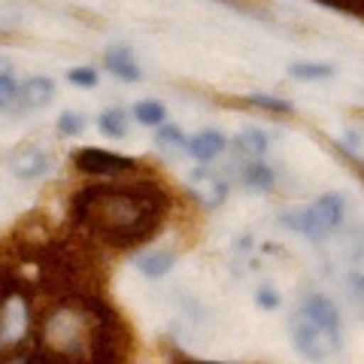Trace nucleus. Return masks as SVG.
<instances>
[{
  "label": "nucleus",
  "mask_w": 364,
  "mask_h": 364,
  "mask_svg": "<svg viewBox=\"0 0 364 364\" xmlns=\"http://www.w3.org/2000/svg\"><path fill=\"white\" fill-rule=\"evenodd\" d=\"M158 146H161L164 152L170 155H182V152H188V140H186V134H182L176 124H164L161 131H158Z\"/></svg>",
  "instance_id": "16"
},
{
  "label": "nucleus",
  "mask_w": 364,
  "mask_h": 364,
  "mask_svg": "<svg viewBox=\"0 0 364 364\" xmlns=\"http://www.w3.org/2000/svg\"><path fill=\"white\" fill-rule=\"evenodd\" d=\"M343 210H346V203L340 195H322V198H316L310 207L301 210L298 213V231L306 234L310 240H328L340 222H343Z\"/></svg>",
  "instance_id": "3"
},
{
  "label": "nucleus",
  "mask_w": 364,
  "mask_h": 364,
  "mask_svg": "<svg viewBox=\"0 0 364 364\" xmlns=\"http://www.w3.org/2000/svg\"><path fill=\"white\" fill-rule=\"evenodd\" d=\"M301 310L313 318L316 325H322L325 331H331L340 337V313H337V306L331 298H325V294H310V298L304 301Z\"/></svg>",
  "instance_id": "7"
},
{
  "label": "nucleus",
  "mask_w": 364,
  "mask_h": 364,
  "mask_svg": "<svg viewBox=\"0 0 364 364\" xmlns=\"http://www.w3.org/2000/svg\"><path fill=\"white\" fill-rule=\"evenodd\" d=\"M252 100L258 107H267V109H277V112H289L291 109L289 104H282V100H273V97H264V95H255Z\"/></svg>",
  "instance_id": "23"
},
{
  "label": "nucleus",
  "mask_w": 364,
  "mask_h": 364,
  "mask_svg": "<svg viewBox=\"0 0 364 364\" xmlns=\"http://www.w3.org/2000/svg\"><path fill=\"white\" fill-rule=\"evenodd\" d=\"M225 146H228V140H225V134L222 131H200V134H195L188 140V155H195L198 161H213V158H219L222 152H225Z\"/></svg>",
  "instance_id": "8"
},
{
  "label": "nucleus",
  "mask_w": 364,
  "mask_h": 364,
  "mask_svg": "<svg viewBox=\"0 0 364 364\" xmlns=\"http://www.w3.org/2000/svg\"><path fill=\"white\" fill-rule=\"evenodd\" d=\"M289 73L294 79H304V82H316V79H331L334 76V67L331 64H306V61H298L289 67Z\"/></svg>",
  "instance_id": "17"
},
{
  "label": "nucleus",
  "mask_w": 364,
  "mask_h": 364,
  "mask_svg": "<svg viewBox=\"0 0 364 364\" xmlns=\"http://www.w3.org/2000/svg\"><path fill=\"white\" fill-rule=\"evenodd\" d=\"M173 264H176V255L167 252V249H149V252H143L140 258H136V267H140V273L149 277V279L164 277V273H170Z\"/></svg>",
  "instance_id": "10"
},
{
  "label": "nucleus",
  "mask_w": 364,
  "mask_h": 364,
  "mask_svg": "<svg viewBox=\"0 0 364 364\" xmlns=\"http://www.w3.org/2000/svg\"><path fill=\"white\" fill-rule=\"evenodd\" d=\"M188 188H191V195H195V200H200L207 210L219 207V203L225 200V195H228V182L215 173V170H210V167L191 170Z\"/></svg>",
  "instance_id": "4"
},
{
  "label": "nucleus",
  "mask_w": 364,
  "mask_h": 364,
  "mask_svg": "<svg viewBox=\"0 0 364 364\" xmlns=\"http://www.w3.org/2000/svg\"><path fill=\"white\" fill-rule=\"evenodd\" d=\"M349 286H352V291H355V298L364 301V273H352V277H349Z\"/></svg>",
  "instance_id": "24"
},
{
  "label": "nucleus",
  "mask_w": 364,
  "mask_h": 364,
  "mask_svg": "<svg viewBox=\"0 0 364 364\" xmlns=\"http://www.w3.org/2000/svg\"><path fill=\"white\" fill-rule=\"evenodd\" d=\"M79 170H85V173H119V170L131 167L134 161L128 158H119V155H107V152H97V149H88L76 158Z\"/></svg>",
  "instance_id": "9"
},
{
  "label": "nucleus",
  "mask_w": 364,
  "mask_h": 364,
  "mask_svg": "<svg viewBox=\"0 0 364 364\" xmlns=\"http://www.w3.org/2000/svg\"><path fill=\"white\" fill-rule=\"evenodd\" d=\"M100 131H104L109 140H122L124 134H128V116H124V109L122 107H112V109H104L100 112Z\"/></svg>",
  "instance_id": "14"
},
{
  "label": "nucleus",
  "mask_w": 364,
  "mask_h": 364,
  "mask_svg": "<svg viewBox=\"0 0 364 364\" xmlns=\"http://www.w3.org/2000/svg\"><path fill=\"white\" fill-rule=\"evenodd\" d=\"M67 79L79 88H95L97 85V70H91V67H73V70H67Z\"/></svg>",
  "instance_id": "21"
},
{
  "label": "nucleus",
  "mask_w": 364,
  "mask_h": 364,
  "mask_svg": "<svg viewBox=\"0 0 364 364\" xmlns=\"http://www.w3.org/2000/svg\"><path fill=\"white\" fill-rule=\"evenodd\" d=\"M91 215L95 222L104 228V231L112 234H140L146 228V215H149V207H143L131 191H91Z\"/></svg>",
  "instance_id": "1"
},
{
  "label": "nucleus",
  "mask_w": 364,
  "mask_h": 364,
  "mask_svg": "<svg viewBox=\"0 0 364 364\" xmlns=\"http://www.w3.org/2000/svg\"><path fill=\"white\" fill-rule=\"evenodd\" d=\"M58 131L64 136H79L85 131V119H82V112H73V109H64L61 116H58Z\"/></svg>",
  "instance_id": "20"
},
{
  "label": "nucleus",
  "mask_w": 364,
  "mask_h": 364,
  "mask_svg": "<svg viewBox=\"0 0 364 364\" xmlns=\"http://www.w3.org/2000/svg\"><path fill=\"white\" fill-rule=\"evenodd\" d=\"M289 328H291L294 349H298L306 361H325L340 349V337L331 334V331H325L322 325H316L304 310H298L291 316Z\"/></svg>",
  "instance_id": "2"
},
{
  "label": "nucleus",
  "mask_w": 364,
  "mask_h": 364,
  "mask_svg": "<svg viewBox=\"0 0 364 364\" xmlns=\"http://www.w3.org/2000/svg\"><path fill=\"white\" fill-rule=\"evenodd\" d=\"M46 167H49V155H46L43 149H25V152H21V158H16V161H13L16 176H25V179L40 176Z\"/></svg>",
  "instance_id": "12"
},
{
  "label": "nucleus",
  "mask_w": 364,
  "mask_h": 364,
  "mask_svg": "<svg viewBox=\"0 0 364 364\" xmlns=\"http://www.w3.org/2000/svg\"><path fill=\"white\" fill-rule=\"evenodd\" d=\"M18 107V82L9 73H0V112H13Z\"/></svg>",
  "instance_id": "19"
},
{
  "label": "nucleus",
  "mask_w": 364,
  "mask_h": 364,
  "mask_svg": "<svg viewBox=\"0 0 364 364\" xmlns=\"http://www.w3.org/2000/svg\"><path fill=\"white\" fill-rule=\"evenodd\" d=\"M28 328V306L21 298H9L0 306V346L18 343V337Z\"/></svg>",
  "instance_id": "5"
},
{
  "label": "nucleus",
  "mask_w": 364,
  "mask_h": 364,
  "mask_svg": "<svg viewBox=\"0 0 364 364\" xmlns=\"http://www.w3.org/2000/svg\"><path fill=\"white\" fill-rule=\"evenodd\" d=\"M52 97H55V82L49 76H31V79H25V82L18 85V107L25 112L49 107Z\"/></svg>",
  "instance_id": "6"
},
{
  "label": "nucleus",
  "mask_w": 364,
  "mask_h": 364,
  "mask_svg": "<svg viewBox=\"0 0 364 364\" xmlns=\"http://www.w3.org/2000/svg\"><path fill=\"white\" fill-rule=\"evenodd\" d=\"M273 170L267 167V164H249L246 170H243V182L249 188H261V191H267L270 186H273Z\"/></svg>",
  "instance_id": "18"
},
{
  "label": "nucleus",
  "mask_w": 364,
  "mask_h": 364,
  "mask_svg": "<svg viewBox=\"0 0 364 364\" xmlns=\"http://www.w3.org/2000/svg\"><path fill=\"white\" fill-rule=\"evenodd\" d=\"M234 146H237V152H243L249 158H261L270 146V136L264 131H258V128H246V131H240L234 136Z\"/></svg>",
  "instance_id": "11"
},
{
  "label": "nucleus",
  "mask_w": 364,
  "mask_h": 364,
  "mask_svg": "<svg viewBox=\"0 0 364 364\" xmlns=\"http://www.w3.org/2000/svg\"><path fill=\"white\" fill-rule=\"evenodd\" d=\"M107 67L119 79H128V82H136V79H140V67H136L131 49H112L107 55Z\"/></svg>",
  "instance_id": "13"
},
{
  "label": "nucleus",
  "mask_w": 364,
  "mask_h": 364,
  "mask_svg": "<svg viewBox=\"0 0 364 364\" xmlns=\"http://www.w3.org/2000/svg\"><path fill=\"white\" fill-rule=\"evenodd\" d=\"M134 119L146 124V128H158L167 119V109L158 100H140V104H134Z\"/></svg>",
  "instance_id": "15"
},
{
  "label": "nucleus",
  "mask_w": 364,
  "mask_h": 364,
  "mask_svg": "<svg viewBox=\"0 0 364 364\" xmlns=\"http://www.w3.org/2000/svg\"><path fill=\"white\" fill-rule=\"evenodd\" d=\"M255 301H258V306H264V310H277V306H279V294H277V289H273V286H261L258 294H255Z\"/></svg>",
  "instance_id": "22"
}]
</instances>
